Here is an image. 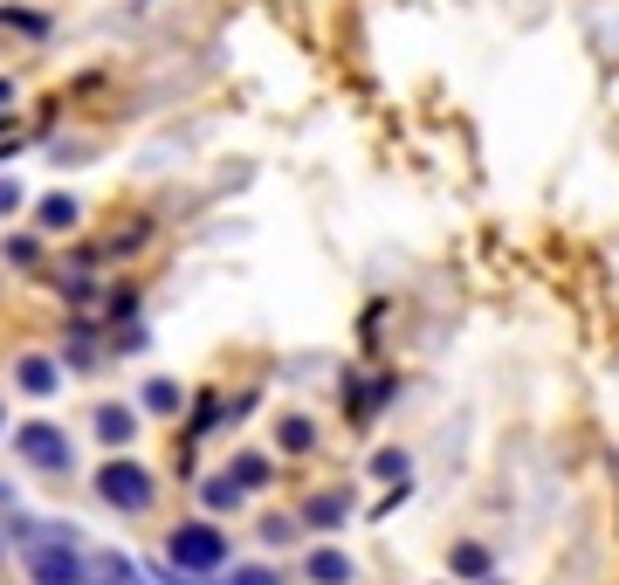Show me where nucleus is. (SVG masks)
Segmentation results:
<instances>
[{
	"label": "nucleus",
	"instance_id": "nucleus-1",
	"mask_svg": "<svg viewBox=\"0 0 619 585\" xmlns=\"http://www.w3.org/2000/svg\"><path fill=\"white\" fill-rule=\"evenodd\" d=\"M221 551L227 544L214 538V530H172V558H179V565H193V572L200 565H221Z\"/></svg>",
	"mask_w": 619,
	"mask_h": 585
},
{
	"label": "nucleus",
	"instance_id": "nucleus-9",
	"mask_svg": "<svg viewBox=\"0 0 619 585\" xmlns=\"http://www.w3.org/2000/svg\"><path fill=\"white\" fill-rule=\"evenodd\" d=\"M235 585H282V578H275V572H241Z\"/></svg>",
	"mask_w": 619,
	"mask_h": 585
},
{
	"label": "nucleus",
	"instance_id": "nucleus-5",
	"mask_svg": "<svg viewBox=\"0 0 619 585\" xmlns=\"http://www.w3.org/2000/svg\"><path fill=\"white\" fill-rule=\"evenodd\" d=\"M345 510H351V496H330V490H324V496H317V503H310V510H303V517L330 530V524H345Z\"/></svg>",
	"mask_w": 619,
	"mask_h": 585
},
{
	"label": "nucleus",
	"instance_id": "nucleus-6",
	"mask_svg": "<svg viewBox=\"0 0 619 585\" xmlns=\"http://www.w3.org/2000/svg\"><path fill=\"white\" fill-rule=\"evenodd\" d=\"M97 427H103V441H111V448H124V441H132V414H117V406H103V414H97Z\"/></svg>",
	"mask_w": 619,
	"mask_h": 585
},
{
	"label": "nucleus",
	"instance_id": "nucleus-7",
	"mask_svg": "<svg viewBox=\"0 0 619 585\" xmlns=\"http://www.w3.org/2000/svg\"><path fill=\"white\" fill-rule=\"evenodd\" d=\"M454 572H461V578H488V551H475V544L454 551Z\"/></svg>",
	"mask_w": 619,
	"mask_h": 585
},
{
	"label": "nucleus",
	"instance_id": "nucleus-3",
	"mask_svg": "<svg viewBox=\"0 0 619 585\" xmlns=\"http://www.w3.org/2000/svg\"><path fill=\"white\" fill-rule=\"evenodd\" d=\"M310 578H317V585H351V558L345 551H317V558H310Z\"/></svg>",
	"mask_w": 619,
	"mask_h": 585
},
{
	"label": "nucleus",
	"instance_id": "nucleus-2",
	"mask_svg": "<svg viewBox=\"0 0 619 585\" xmlns=\"http://www.w3.org/2000/svg\"><path fill=\"white\" fill-rule=\"evenodd\" d=\"M145 490H151V482H145L138 469H111V475H103V496H111V503H124V510H138V503H145Z\"/></svg>",
	"mask_w": 619,
	"mask_h": 585
},
{
	"label": "nucleus",
	"instance_id": "nucleus-8",
	"mask_svg": "<svg viewBox=\"0 0 619 585\" xmlns=\"http://www.w3.org/2000/svg\"><path fill=\"white\" fill-rule=\"evenodd\" d=\"M282 448H290V454L310 448V420H303V414H296V420H282Z\"/></svg>",
	"mask_w": 619,
	"mask_h": 585
},
{
	"label": "nucleus",
	"instance_id": "nucleus-4",
	"mask_svg": "<svg viewBox=\"0 0 619 585\" xmlns=\"http://www.w3.org/2000/svg\"><path fill=\"white\" fill-rule=\"evenodd\" d=\"M56 441H63V435H48V427H29V435H21V448H29L35 462H48V469L63 462V448H56Z\"/></svg>",
	"mask_w": 619,
	"mask_h": 585
}]
</instances>
